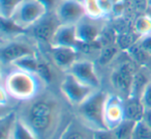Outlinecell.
Wrapping results in <instances>:
<instances>
[{"label":"cell","instance_id":"obj_23","mask_svg":"<svg viewBox=\"0 0 151 139\" xmlns=\"http://www.w3.org/2000/svg\"><path fill=\"white\" fill-rule=\"evenodd\" d=\"M132 139H151V128L143 119L137 122L132 131Z\"/></svg>","mask_w":151,"mask_h":139},{"label":"cell","instance_id":"obj_6","mask_svg":"<svg viewBox=\"0 0 151 139\" xmlns=\"http://www.w3.org/2000/svg\"><path fill=\"white\" fill-rule=\"evenodd\" d=\"M97 89L84 84L69 73H65L60 83V93L64 100L77 108Z\"/></svg>","mask_w":151,"mask_h":139},{"label":"cell","instance_id":"obj_19","mask_svg":"<svg viewBox=\"0 0 151 139\" xmlns=\"http://www.w3.org/2000/svg\"><path fill=\"white\" fill-rule=\"evenodd\" d=\"M136 122H137L134 120L127 119V118L120 122L114 130H112L116 139H132V131H134Z\"/></svg>","mask_w":151,"mask_h":139},{"label":"cell","instance_id":"obj_15","mask_svg":"<svg viewBox=\"0 0 151 139\" xmlns=\"http://www.w3.org/2000/svg\"><path fill=\"white\" fill-rule=\"evenodd\" d=\"M124 110H125V118L134 122L142 120L146 112V108L141 98L134 97H129L124 100Z\"/></svg>","mask_w":151,"mask_h":139},{"label":"cell","instance_id":"obj_30","mask_svg":"<svg viewBox=\"0 0 151 139\" xmlns=\"http://www.w3.org/2000/svg\"><path fill=\"white\" fill-rule=\"evenodd\" d=\"M141 100H142L143 104H144L146 109H151V81L148 83L146 88L143 91Z\"/></svg>","mask_w":151,"mask_h":139},{"label":"cell","instance_id":"obj_10","mask_svg":"<svg viewBox=\"0 0 151 139\" xmlns=\"http://www.w3.org/2000/svg\"><path fill=\"white\" fill-rule=\"evenodd\" d=\"M60 24L77 25L86 16L84 5L78 0H60L55 9Z\"/></svg>","mask_w":151,"mask_h":139},{"label":"cell","instance_id":"obj_17","mask_svg":"<svg viewBox=\"0 0 151 139\" xmlns=\"http://www.w3.org/2000/svg\"><path fill=\"white\" fill-rule=\"evenodd\" d=\"M93 132V131H92ZM92 132L89 134L86 130L81 129L75 120H71L61 133L59 139H93Z\"/></svg>","mask_w":151,"mask_h":139},{"label":"cell","instance_id":"obj_33","mask_svg":"<svg viewBox=\"0 0 151 139\" xmlns=\"http://www.w3.org/2000/svg\"><path fill=\"white\" fill-rule=\"evenodd\" d=\"M147 7H148L149 9L151 11V0H147Z\"/></svg>","mask_w":151,"mask_h":139},{"label":"cell","instance_id":"obj_11","mask_svg":"<svg viewBox=\"0 0 151 139\" xmlns=\"http://www.w3.org/2000/svg\"><path fill=\"white\" fill-rule=\"evenodd\" d=\"M67 73L71 74L84 84L93 87L95 89H99L101 80H99V74L96 72L95 64L91 60L78 59L73 64V67L67 71Z\"/></svg>","mask_w":151,"mask_h":139},{"label":"cell","instance_id":"obj_3","mask_svg":"<svg viewBox=\"0 0 151 139\" xmlns=\"http://www.w3.org/2000/svg\"><path fill=\"white\" fill-rule=\"evenodd\" d=\"M106 97L107 93L99 88L76 108L78 120L91 131L107 129L104 122Z\"/></svg>","mask_w":151,"mask_h":139},{"label":"cell","instance_id":"obj_28","mask_svg":"<svg viewBox=\"0 0 151 139\" xmlns=\"http://www.w3.org/2000/svg\"><path fill=\"white\" fill-rule=\"evenodd\" d=\"M138 44L140 45L141 48L144 50V52L150 57L151 56V34L142 36V38H139Z\"/></svg>","mask_w":151,"mask_h":139},{"label":"cell","instance_id":"obj_14","mask_svg":"<svg viewBox=\"0 0 151 139\" xmlns=\"http://www.w3.org/2000/svg\"><path fill=\"white\" fill-rule=\"evenodd\" d=\"M79 44L80 43L76 33V25L60 24L55 31L49 47H71L78 49Z\"/></svg>","mask_w":151,"mask_h":139},{"label":"cell","instance_id":"obj_7","mask_svg":"<svg viewBox=\"0 0 151 139\" xmlns=\"http://www.w3.org/2000/svg\"><path fill=\"white\" fill-rule=\"evenodd\" d=\"M137 70L134 69V63L132 62H122L119 64L111 74V83L117 95L123 98L124 100L127 99L130 95L132 80H134V73Z\"/></svg>","mask_w":151,"mask_h":139},{"label":"cell","instance_id":"obj_12","mask_svg":"<svg viewBox=\"0 0 151 139\" xmlns=\"http://www.w3.org/2000/svg\"><path fill=\"white\" fill-rule=\"evenodd\" d=\"M60 25V22L57 19L55 12H48L47 15L35 24L28 31L32 34V38L40 44H48L50 46L55 31Z\"/></svg>","mask_w":151,"mask_h":139},{"label":"cell","instance_id":"obj_22","mask_svg":"<svg viewBox=\"0 0 151 139\" xmlns=\"http://www.w3.org/2000/svg\"><path fill=\"white\" fill-rule=\"evenodd\" d=\"M23 0H0V17L1 19H12L15 12Z\"/></svg>","mask_w":151,"mask_h":139},{"label":"cell","instance_id":"obj_29","mask_svg":"<svg viewBox=\"0 0 151 139\" xmlns=\"http://www.w3.org/2000/svg\"><path fill=\"white\" fill-rule=\"evenodd\" d=\"M99 4L106 18L108 15H110L113 12L115 2H114L113 0H99Z\"/></svg>","mask_w":151,"mask_h":139},{"label":"cell","instance_id":"obj_31","mask_svg":"<svg viewBox=\"0 0 151 139\" xmlns=\"http://www.w3.org/2000/svg\"><path fill=\"white\" fill-rule=\"evenodd\" d=\"M143 120L151 128V109H146V112H145Z\"/></svg>","mask_w":151,"mask_h":139},{"label":"cell","instance_id":"obj_21","mask_svg":"<svg viewBox=\"0 0 151 139\" xmlns=\"http://www.w3.org/2000/svg\"><path fill=\"white\" fill-rule=\"evenodd\" d=\"M38 60H40V57H37V55H28L23 58L19 59V60L16 61L14 64L15 67H19L24 71H27L30 73H34L36 74L37 72V67H38Z\"/></svg>","mask_w":151,"mask_h":139},{"label":"cell","instance_id":"obj_26","mask_svg":"<svg viewBox=\"0 0 151 139\" xmlns=\"http://www.w3.org/2000/svg\"><path fill=\"white\" fill-rule=\"evenodd\" d=\"M117 54V46L114 45H106L104 48H101V52L99 54V61L101 64H108L112 59Z\"/></svg>","mask_w":151,"mask_h":139},{"label":"cell","instance_id":"obj_1","mask_svg":"<svg viewBox=\"0 0 151 139\" xmlns=\"http://www.w3.org/2000/svg\"><path fill=\"white\" fill-rule=\"evenodd\" d=\"M24 103L18 115L40 139L52 138L64 116V107L60 100L54 93L42 91L35 98Z\"/></svg>","mask_w":151,"mask_h":139},{"label":"cell","instance_id":"obj_20","mask_svg":"<svg viewBox=\"0 0 151 139\" xmlns=\"http://www.w3.org/2000/svg\"><path fill=\"white\" fill-rule=\"evenodd\" d=\"M134 32L139 38L151 34V16L142 15L136 19L134 24Z\"/></svg>","mask_w":151,"mask_h":139},{"label":"cell","instance_id":"obj_18","mask_svg":"<svg viewBox=\"0 0 151 139\" xmlns=\"http://www.w3.org/2000/svg\"><path fill=\"white\" fill-rule=\"evenodd\" d=\"M17 118L16 112H7L6 114L1 116L0 119V135L1 139H11L12 131L15 124V120Z\"/></svg>","mask_w":151,"mask_h":139},{"label":"cell","instance_id":"obj_24","mask_svg":"<svg viewBox=\"0 0 151 139\" xmlns=\"http://www.w3.org/2000/svg\"><path fill=\"white\" fill-rule=\"evenodd\" d=\"M83 5H84L86 16H88V17L95 18V19L105 18L101 7H99V0H84Z\"/></svg>","mask_w":151,"mask_h":139},{"label":"cell","instance_id":"obj_4","mask_svg":"<svg viewBox=\"0 0 151 139\" xmlns=\"http://www.w3.org/2000/svg\"><path fill=\"white\" fill-rule=\"evenodd\" d=\"M48 13L46 4L42 0H23L12 20L22 29L28 30L40 22Z\"/></svg>","mask_w":151,"mask_h":139},{"label":"cell","instance_id":"obj_25","mask_svg":"<svg viewBox=\"0 0 151 139\" xmlns=\"http://www.w3.org/2000/svg\"><path fill=\"white\" fill-rule=\"evenodd\" d=\"M36 74L38 75L40 79L45 82V84L48 85L53 81V72L51 67L47 61L42 60L40 58L38 60V67H37V72Z\"/></svg>","mask_w":151,"mask_h":139},{"label":"cell","instance_id":"obj_8","mask_svg":"<svg viewBox=\"0 0 151 139\" xmlns=\"http://www.w3.org/2000/svg\"><path fill=\"white\" fill-rule=\"evenodd\" d=\"M125 119L124 99L117 93H107L104 105V122L106 128L114 130L121 122Z\"/></svg>","mask_w":151,"mask_h":139},{"label":"cell","instance_id":"obj_2","mask_svg":"<svg viewBox=\"0 0 151 139\" xmlns=\"http://www.w3.org/2000/svg\"><path fill=\"white\" fill-rule=\"evenodd\" d=\"M9 72L2 74L1 86L4 87L12 99L27 102L35 98L42 91L45 82L37 74L24 71L15 65H11Z\"/></svg>","mask_w":151,"mask_h":139},{"label":"cell","instance_id":"obj_16","mask_svg":"<svg viewBox=\"0 0 151 139\" xmlns=\"http://www.w3.org/2000/svg\"><path fill=\"white\" fill-rule=\"evenodd\" d=\"M11 139H40L32 129L18 115L12 131Z\"/></svg>","mask_w":151,"mask_h":139},{"label":"cell","instance_id":"obj_32","mask_svg":"<svg viewBox=\"0 0 151 139\" xmlns=\"http://www.w3.org/2000/svg\"><path fill=\"white\" fill-rule=\"evenodd\" d=\"M145 67H146L147 70H148V72H149V74L151 75V56L148 58V60H147V62H146V64L144 65Z\"/></svg>","mask_w":151,"mask_h":139},{"label":"cell","instance_id":"obj_27","mask_svg":"<svg viewBox=\"0 0 151 139\" xmlns=\"http://www.w3.org/2000/svg\"><path fill=\"white\" fill-rule=\"evenodd\" d=\"M93 139H116L114 132L109 129H104V130H96L92 132Z\"/></svg>","mask_w":151,"mask_h":139},{"label":"cell","instance_id":"obj_13","mask_svg":"<svg viewBox=\"0 0 151 139\" xmlns=\"http://www.w3.org/2000/svg\"><path fill=\"white\" fill-rule=\"evenodd\" d=\"M50 54L54 64L64 73L79 59V50L71 47H50Z\"/></svg>","mask_w":151,"mask_h":139},{"label":"cell","instance_id":"obj_9","mask_svg":"<svg viewBox=\"0 0 151 139\" xmlns=\"http://www.w3.org/2000/svg\"><path fill=\"white\" fill-rule=\"evenodd\" d=\"M104 19H95L85 16L77 25L76 33L80 44H91L99 42L103 34Z\"/></svg>","mask_w":151,"mask_h":139},{"label":"cell","instance_id":"obj_5","mask_svg":"<svg viewBox=\"0 0 151 139\" xmlns=\"http://www.w3.org/2000/svg\"><path fill=\"white\" fill-rule=\"evenodd\" d=\"M25 34L15 38L2 40V46L0 51V58L2 64L12 65L19 59L28 55H35L36 50L33 44L28 40H23Z\"/></svg>","mask_w":151,"mask_h":139},{"label":"cell","instance_id":"obj_34","mask_svg":"<svg viewBox=\"0 0 151 139\" xmlns=\"http://www.w3.org/2000/svg\"><path fill=\"white\" fill-rule=\"evenodd\" d=\"M78 1H80V2H82V3H83V1H84V0H78Z\"/></svg>","mask_w":151,"mask_h":139}]
</instances>
